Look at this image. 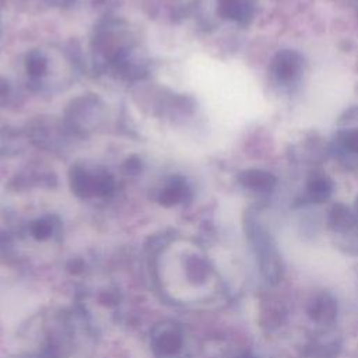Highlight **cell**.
<instances>
[{
  "instance_id": "1",
  "label": "cell",
  "mask_w": 358,
  "mask_h": 358,
  "mask_svg": "<svg viewBox=\"0 0 358 358\" xmlns=\"http://www.w3.org/2000/svg\"><path fill=\"white\" fill-rule=\"evenodd\" d=\"M308 313L313 322L319 324H330L336 319L337 303L330 295L322 294L310 302L308 308Z\"/></svg>"
},
{
  "instance_id": "2",
  "label": "cell",
  "mask_w": 358,
  "mask_h": 358,
  "mask_svg": "<svg viewBox=\"0 0 358 358\" xmlns=\"http://www.w3.org/2000/svg\"><path fill=\"white\" fill-rule=\"evenodd\" d=\"M94 180L83 169H74L71 171V186L77 193H87Z\"/></svg>"
},
{
  "instance_id": "3",
  "label": "cell",
  "mask_w": 358,
  "mask_h": 358,
  "mask_svg": "<svg viewBox=\"0 0 358 358\" xmlns=\"http://www.w3.org/2000/svg\"><path fill=\"white\" fill-rule=\"evenodd\" d=\"M337 351H338V347L336 344H330V345L313 344L308 347V350L305 351V355L313 357V358H331L337 354Z\"/></svg>"
},
{
  "instance_id": "4",
  "label": "cell",
  "mask_w": 358,
  "mask_h": 358,
  "mask_svg": "<svg viewBox=\"0 0 358 358\" xmlns=\"http://www.w3.org/2000/svg\"><path fill=\"white\" fill-rule=\"evenodd\" d=\"M45 69H46V62L43 56L38 52H32L27 59V70L29 71V74L39 76L45 71Z\"/></svg>"
},
{
  "instance_id": "5",
  "label": "cell",
  "mask_w": 358,
  "mask_h": 358,
  "mask_svg": "<svg viewBox=\"0 0 358 358\" xmlns=\"http://www.w3.org/2000/svg\"><path fill=\"white\" fill-rule=\"evenodd\" d=\"M7 91H8V85H7V81L4 80H0V98H4L7 95Z\"/></svg>"
},
{
  "instance_id": "6",
  "label": "cell",
  "mask_w": 358,
  "mask_h": 358,
  "mask_svg": "<svg viewBox=\"0 0 358 358\" xmlns=\"http://www.w3.org/2000/svg\"><path fill=\"white\" fill-rule=\"evenodd\" d=\"M242 358H252V357H249V355H245V357H242Z\"/></svg>"
}]
</instances>
